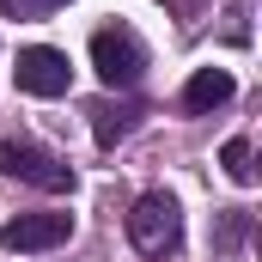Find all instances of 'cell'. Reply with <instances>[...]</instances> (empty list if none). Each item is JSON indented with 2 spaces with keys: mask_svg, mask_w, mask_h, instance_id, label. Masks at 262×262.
Returning <instances> with one entry per match:
<instances>
[{
  "mask_svg": "<svg viewBox=\"0 0 262 262\" xmlns=\"http://www.w3.org/2000/svg\"><path fill=\"white\" fill-rule=\"evenodd\" d=\"M67 232H73V220H67V213H18V220H6V226H0V250L37 256V250L67 244Z\"/></svg>",
  "mask_w": 262,
  "mask_h": 262,
  "instance_id": "obj_5",
  "label": "cell"
},
{
  "mask_svg": "<svg viewBox=\"0 0 262 262\" xmlns=\"http://www.w3.org/2000/svg\"><path fill=\"white\" fill-rule=\"evenodd\" d=\"M18 92H31V98H61L67 85H73V67H67L61 49H49V43H37V49H18Z\"/></svg>",
  "mask_w": 262,
  "mask_h": 262,
  "instance_id": "obj_4",
  "label": "cell"
},
{
  "mask_svg": "<svg viewBox=\"0 0 262 262\" xmlns=\"http://www.w3.org/2000/svg\"><path fill=\"white\" fill-rule=\"evenodd\" d=\"M232 92H238V79H232L226 67H195L189 85H183V110H189V116H207V110L232 104Z\"/></svg>",
  "mask_w": 262,
  "mask_h": 262,
  "instance_id": "obj_6",
  "label": "cell"
},
{
  "mask_svg": "<svg viewBox=\"0 0 262 262\" xmlns=\"http://www.w3.org/2000/svg\"><path fill=\"white\" fill-rule=\"evenodd\" d=\"M244 232H250V213H244V207H226V213H220L213 244H220V250H238V244H244Z\"/></svg>",
  "mask_w": 262,
  "mask_h": 262,
  "instance_id": "obj_9",
  "label": "cell"
},
{
  "mask_svg": "<svg viewBox=\"0 0 262 262\" xmlns=\"http://www.w3.org/2000/svg\"><path fill=\"white\" fill-rule=\"evenodd\" d=\"M85 116H92L98 146H116V140H128V134H134V122H140V104H110V98H98Z\"/></svg>",
  "mask_w": 262,
  "mask_h": 262,
  "instance_id": "obj_7",
  "label": "cell"
},
{
  "mask_svg": "<svg viewBox=\"0 0 262 262\" xmlns=\"http://www.w3.org/2000/svg\"><path fill=\"white\" fill-rule=\"evenodd\" d=\"M67 0H0V12L6 18H49V12H61Z\"/></svg>",
  "mask_w": 262,
  "mask_h": 262,
  "instance_id": "obj_10",
  "label": "cell"
},
{
  "mask_svg": "<svg viewBox=\"0 0 262 262\" xmlns=\"http://www.w3.org/2000/svg\"><path fill=\"white\" fill-rule=\"evenodd\" d=\"M220 165H226L232 183H244V189L256 183V165H250V140H244V134H232V140L220 146Z\"/></svg>",
  "mask_w": 262,
  "mask_h": 262,
  "instance_id": "obj_8",
  "label": "cell"
},
{
  "mask_svg": "<svg viewBox=\"0 0 262 262\" xmlns=\"http://www.w3.org/2000/svg\"><path fill=\"white\" fill-rule=\"evenodd\" d=\"M92 67L110 92H134L140 73H146V43L128 25H104V31H92Z\"/></svg>",
  "mask_w": 262,
  "mask_h": 262,
  "instance_id": "obj_2",
  "label": "cell"
},
{
  "mask_svg": "<svg viewBox=\"0 0 262 262\" xmlns=\"http://www.w3.org/2000/svg\"><path fill=\"white\" fill-rule=\"evenodd\" d=\"M128 244L140 250V256H177L183 250V207L171 195H140L128 207Z\"/></svg>",
  "mask_w": 262,
  "mask_h": 262,
  "instance_id": "obj_1",
  "label": "cell"
},
{
  "mask_svg": "<svg viewBox=\"0 0 262 262\" xmlns=\"http://www.w3.org/2000/svg\"><path fill=\"white\" fill-rule=\"evenodd\" d=\"M0 177H18L43 195H73V165H61L55 152H43L31 140H0Z\"/></svg>",
  "mask_w": 262,
  "mask_h": 262,
  "instance_id": "obj_3",
  "label": "cell"
},
{
  "mask_svg": "<svg viewBox=\"0 0 262 262\" xmlns=\"http://www.w3.org/2000/svg\"><path fill=\"white\" fill-rule=\"evenodd\" d=\"M207 0H165V12H177V18H195Z\"/></svg>",
  "mask_w": 262,
  "mask_h": 262,
  "instance_id": "obj_11",
  "label": "cell"
}]
</instances>
